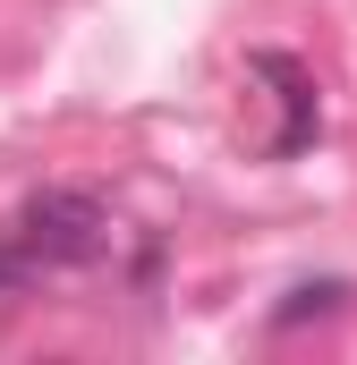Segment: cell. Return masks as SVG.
<instances>
[{"mask_svg":"<svg viewBox=\"0 0 357 365\" xmlns=\"http://www.w3.org/2000/svg\"><path fill=\"white\" fill-rule=\"evenodd\" d=\"M247 68H256V77L281 93V110H289V119H281V136H272V153H306V145H315V119H323V110H315V77H306L289 51H256Z\"/></svg>","mask_w":357,"mask_h":365,"instance_id":"7a4b0ae2","label":"cell"},{"mask_svg":"<svg viewBox=\"0 0 357 365\" xmlns=\"http://www.w3.org/2000/svg\"><path fill=\"white\" fill-rule=\"evenodd\" d=\"M17 247H26V264H51V272L102 264L111 255V212H102V195H86V187H43L17 212Z\"/></svg>","mask_w":357,"mask_h":365,"instance_id":"6da1fadb","label":"cell"},{"mask_svg":"<svg viewBox=\"0 0 357 365\" xmlns=\"http://www.w3.org/2000/svg\"><path fill=\"white\" fill-rule=\"evenodd\" d=\"M341 306H349V280H298V289L272 306V323L298 331V323H323V314H341Z\"/></svg>","mask_w":357,"mask_h":365,"instance_id":"3957f363","label":"cell"}]
</instances>
